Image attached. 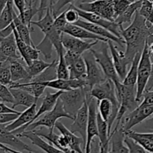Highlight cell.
<instances>
[{"mask_svg":"<svg viewBox=\"0 0 153 153\" xmlns=\"http://www.w3.org/2000/svg\"><path fill=\"white\" fill-rule=\"evenodd\" d=\"M149 24L137 11L130 25L121 29V37L126 43L125 54L131 61L137 52H143L148 37L153 33Z\"/></svg>","mask_w":153,"mask_h":153,"instance_id":"cell-1","label":"cell"},{"mask_svg":"<svg viewBox=\"0 0 153 153\" xmlns=\"http://www.w3.org/2000/svg\"><path fill=\"white\" fill-rule=\"evenodd\" d=\"M89 94H91V89L88 87H85L63 91L61 94L59 99L63 102L64 109L73 120L79 109L86 102L87 96Z\"/></svg>","mask_w":153,"mask_h":153,"instance_id":"cell-2","label":"cell"},{"mask_svg":"<svg viewBox=\"0 0 153 153\" xmlns=\"http://www.w3.org/2000/svg\"><path fill=\"white\" fill-rule=\"evenodd\" d=\"M152 64L149 44L146 42L142 52L140 62H139L137 79V83H136V99L140 102V104L142 101L143 94L146 90L148 81L150 77Z\"/></svg>","mask_w":153,"mask_h":153,"instance_id":"cell-3","label":"cell"},{"mask_svg":"<svg viewBox=\"0 0 153 153\" xmlns=\"http://www.w3.org/2000/svg\"><path fill=\"white\" fill-rule=\"evenodd\" d=\"M63 117L73 120V118L64 109V105H63L61 100L58 99L53 109L45 113L44 114L37 118L35 121L29 124L27 126V128H25V130L33 131V130L36 129L38 127L42 126H45L51 128V129H54V127L55 126V123L58 121V120Z\"/></svg>","mask_w":153,"mask_h":153,"instance_id":"cell-4","label":"cell"},{"mask_svg":"<svg viewBox=\"0 0 153 153\" xmlns=\"http://www.w3.org/2000/svg\"><path fill=\"white\" fill-rule=\"evenodd\" d=\"M93 48L90 49V51L92 52L95 59L101 66L106 77L111 79L114 83L117 82H121L120 79L118 76L117 73L115 70L111 55H110L108 52L109 46L108 42L101 41V46L99 49H95Z\"/></svg>","mask_w":153,"mask_h":153,"instance_id":"cell-5","label":"cell"},{"mask_svg":"<svg viewBox=\"0 0 153 153\" xmlns=\"http://www.w3.org/2000/svg\"><path fill=\"white\" fill-rule=\"evenodd\" d=\"M153 114V105L140 104L132 111L127 114L122 119L119 128L124 132L131 130L134 126L140 125L141 123L146 120L147 118Z\"/></svg>","mask_w":153,"mask_h":153,"instance_id":"cell-6","label":"cell"},{"mask_svg":"<svg viewBox=\"0 0 153 153\" xmlns=\"http://www.w3.org/2000/svg\"><path fill=\"white\" fill-rule=\"evenodd\" d=\"M83 57L86 64L87 85L91 90L94 85L104 82L107 77L91 51L85 52Z\"/></svg>","mask_w":153,"mask_h":153,"instance_id":"cell-7","label":"cell"},{"mask_svg":"<svg viewBox=\"0 0 153 153\" xmlns=\"http://www.w3.org/2000/svg\"><path fill=\"white\" fill-rule=\"evenodd\" d=\"M88 104L89 116H88V128H87V140L85 143V152H91V144L94 137H98L97 127V114H98V100L91 97V94L87 96Z\"/></svg>","mask_w":153,"mask_h":153,"instance_id":"cell-8","label":"cell"},{"mask_svg":"<svg viewBox=\"0 0 153 153\" xmlns=\"http://www.w3.org/2000/svg\"><path fill=\"white\" fill-rule=\"evenodd\" d=\"M77 7L85 11L97 13L109 20L114 21L113 0H96L91 2H82Z\"/></svg>","mask_w":153,"mask_h":153,"instance_id":"cell-9","label":"cell"},{"mask_svg":"<svg viewBox=\"0 0 153 153\" xmlns=\"http://www.w3.org/2000/svg\"><path fill=\"white\" fill-rule=\"evenodd\" d=\"M64 58L70 71V79H86V64L83 55L66 50Z\"/></svg>","mask_w":153,"mask_h":153,"instance_id":"cell-10","label":"cell"},{"mask_svg":"<svg viewBox=\"0 0 153 153\" xmlns=\"http://www.w3.org/2000/svg\"><path fill=\"white\" fill-rule=\"evenodd\" d=\"M74 6L75 8L79 12V16H80V17L82 19H85L87 21H89V22H93V23L97 24V25H100V26L108 30L109 31L113 33L117 37L123 39V37H121V29H122V28H123V25H119V24H117L114 21H111L105 19V18L102 17V16L97 14V13L82 10V9L79 8L75 4Z\"/></svg>","mask_w":153,"mask_h":153,"instance_id":"cell-11","label":"cell"},{"mask_svg":"<svg viewBox=\"0 0 153 153\" xmlns=\"http://www.w3.org/2000/svg\"><path fill=\"white\" fill-rule=\"evenodd\" d=\"M91 95L98 101L102 99H108L114 105L120 106L114 82L108 78H107L104 82L94 85L91 90Z\"/></svg>","mask_w":153,"mask_h":153,"instance_id":"cell-12","label":"cell"},{"mask_svg":"<svg viewBox=\"0 0 153 153\" xmlns=\"http://www.w3.org/2000/svg\"><path fill=\"white\" fill-rule=\"evenodd\" d=\"M114 43V42L110 40L108 41L109 50H110L111 55L113 59L115 70L121 82H123L128 73V64H131V61L127 58L125 52L118 49V48L115 46Z\"/></svg>","mask_w":153,"mask_h":153,"instance_id":"cell-13","label":"cell"},{"mask_svg":"<svg viewBox=\"0 0 153 153\" xmlns=\"http://www.w3.org/2000/svg\"><path fill=\"white\" fill-rule=\"evenodd\" d=\"M61 42L66 50L83 55L85 52L89 51L100 41L97 40L95 41L92 40L90 42L85 41L82 39L77 38L70 34L63 32L61 34Z\"/></svg>","mask_w":153,"mask_h":153,"instance_id":"cell-14","label":"cell"},{"mask_svg":"<svg viewBox=\"0 0 153 153\" xmlns=\"http://www.w3.org/2000/svg\"><path fill=\"white\" fill-rule=\"evenodd\" d=\"M7 124H0V143L7 145L19 152H34L28 145L19 139V137L6 128Z\"/></svg>","mask_w":153,"mask_h":153,"instance_id":"cell-15","label":"cell"},{"mask_svg":"<svg viewBox=\"0 0 153 153\" xmlns=\"http://www.w3.org/2000/svg\"><path fill=\"white\" fill-rule=\"evenodd\" d=\"M75 24L86 28L87 30H88L91 32L94 33V34H97V35L100 36L102 37H104V38L107 39L108 40H112L114 43H117L120 47H124L126 46L125 41H124L123 39L117 37L116 35H114L113 33L109 31L108 30L100 26V25H97V24L93 23V22L87 21L84 19H79Z\"/></svg>","mask_w":153,"mask_h":153,"instance_id":"cell-16","label":"cell"},{"mask_svg":"<svg viewBox=\"0 0 153 153\" xmlns=\"http://www.w3.org/2000/svg\"><path fill=\"white\" fill-rule=\"evenodd\" d=\"M88 116H89V110H88V102H85L76 114V117L73 120V123L70 126V131L73 133H79L81 137L83 138L86 143L87 140V128H88Z\"/></svg>","mask_w":153,"mask_h":153,"instance_id":"cell-17","label":"cell"},{"mask_svg":"<svg viewBox=\"0 0 153 153\" xmlns=\"http://www.w3.org/2000/svg\"><path fill=\"white\" fill-rule=\"evenodd\" d=\"M55 128L61 132V134L65 137L68 143L69 147L71 149L72 152H83L84 149L82 148V145L85 146V142L82 137H79L75 134L73 131L67 128L61 122H56L55 123Z\"/></svg>","mask_w":153,"mask_h":153,"instance_id":"cell-18","label":"cell"},{"mask_svg":"<svg viewBox=\"0 0 153 153\" xmlns=\"http://www.w3.org/2000/svg\"><path fill=\"white\" fill-rule=\"evenodd\" d=\"M10 70L12 82H28L30 81L29 74L26 69V64L22 58L10 59Z\"/></svg>","mask_w":153,"mask_h":153,"instance_id":"cell-19","label":"cell"},{"mask_svg":"<svg viewBox=\"0 0 153 153\" xmlns=\"http://www.w3.org/2000/svg\"><path fill=\"white\" fill-rule=\"evenodd\" d=\"M0 52L9 59L22 58L18 51L13 32L6 37H0Z\"/></svg>","mask_w":153,"mask_h":153,"instance_id":"cell-20","label":"cell"},{"mask_svg":"<svg viewBox=\"0 0 153 153\" xmlns=\"http://www.w3.org/2000/svg\"><path fill=\"white\" fill-rule=\"evenodd\" d=\"M63 32L67 33V34H70V35L76 37L77 38L82 39V40H97V41H104L108 42V40L100 36L97 35V34H94V33L91 32L86 28L81 27L79 25H76V24H70L67 23V25L64 28V31Z\"/></svg>","mask_w":153,"mask_h":153,"instance_id":"cell-21","label":"cell"},{"mask_svg":"<svg viewBox=\"0 0 153 153\" xmlns=\"http://www.w3.org/2000/svg\"><path fill=\"white\" fill-rule=\"evenodd\" d=\"M16 136H18L19 137H25V138L29 139L33 144L38 146L39 148H40L45 152L63 153L61 149L56 148L55 146L51 144L50 143H47V142L45 141L43 137L36 134L34 131L25 130V131H22V133L17 134Z\"/></svg>","mask_w":153,"mask_h":153,"instance_id":"cell-22","label":"cell"},{"mask_svg":"<svg viewBox=\"0 0 153 153\" xmlns=\"http://www.w3.org/2000/svg\"><path fill=\"white\" fill-rule=\"evenodd\" d=\"M9 89H10V93H11L13 100H14L13 104L12 105L13 108L19 105H22L28 108L32 105L34 103L37 102L38 99L36 98L34 96H33L32 94H30L25 90L18 88H9Z\"/></svg>","mask_w":153,"mask_h":153,"instance_id":"cell-23","label":"cell"},{"mask_svg":"<svg viewBox=\"0 0 153 153\" xmlns=\"http://www.w3.org/2000/svg\"><path fill=\"white\" fill-rule=\"evenodd\" d=\"M109 138V152H129L126 145L124 144L125 132L121 128H118L117 131L111 133Z\"/></svg>","mask_w":153,"mask_h":153,"instance_id":"cell-24","label":"cell"},{"mask_svg":"<svg viewBox=\"0 0 153 153\" xmlns=\"http://www.w3.org/2000/svg\"><path fill=\"white\" fill-rule=\"evenodd\" d=\"M97 127L98 137L100 139V148L101 152H109V132L108 123L102 119L100 114H97Z\"/></svg>","mask_w":153,"mask_h":153,"instance_id":"cell-25","label":"cell"},{"mask_svg":"<svg viewBox=\"0 0 153 153\" xmlns=\"http://www.w3.org/2000/svg\"><path fill=\"white\" fill-rule=\"evenodd\" d=\"M63 91H58L55 93H49L48 92L46 95L43 97V100H42L41 105H40V108L36 113L35 116H34L33 122L35 121L37 118L40 117L43 114H44L46 112L49 111L52 109L54 108L55 104H56L57 101L59 99L60 96L62 94ZM32 122V123H33Z\"/></svg>","mask_w":153,"mask_h":153,"instance_id":"cell-26","label":"cell"},{"mask_svg":"<svg viewBox=\"0 0 153 153\" xmlns=\"http://www.w3.org/2000/svg\"><path fill=\"white\" fill-rule=\"evenodd\" d=\"M142 4V0H137V1L132 2L123 13H121L115 19L114 22L120 25H123L126 23H131L132 22V17L136 12L138 11Z\"/></svg>","mask_w":153,"mask_h":153,"instance_id":"cell-27","label":"cell"},{"mask_svg":"<svg viewBox=\"0 0 153 153\" xmlns=\"http://www.w3.org/2000/svg\"><path fill=\"white\" fill-rule=\"evenodd\" d=\"M142 52H137L134 55L132 61H131V67L127 73L125 79L123 81V84L128 86H136L137 79V71H138V65L140 62V57H141Z\"/></svg>","mask_w":153,"mask_h":153,"instance_id":"cell-28","label":"cell"},{"mask_svg":"<svg viewBox=\"0 0 153 153\" xmlns=\"http://www.w3.org/2000/svg\"><path fill=\"white\" fill-rule=\"evenodd\" d=\"M13 0H8L7 4L0 14V29L2 30L10 25L13 22V19L16 15L13 8Z\"/></svg>","mask_w":153,"mask_h":153,"instance_id":"cell-29","label":"cell"},{"mask_svg":"<svg viewBox=\"0 0 153 153\" xmlns=\"http://www.w3.org/2000/svg\"><path fill=\"white\" fill-rule=\"evenodd\" d=\"M13 24L18 34L23 41L28 45H34L31 37V31L29 27L21 20L19 15L16 14L13 19Z\"/></svg>","mask_w":153,"mask_h":153,"instance_id":"cell-30","label":"cell"},{"mask_svg":"<svg viewBox=\"0 0 153 153\" xmlns=\"http://www.w3.org/2000/svg\"><path fill=\"white\" fill-rule=\"evenodd\" d=\"M33 131H34L36 134H38V135L41 136V137H43L44 139L49 140V142L51 143V144H52L53 146H55V147L61 150V135H58V134H55V133L54 132V129H51V128H47V127L42 126V128L40 127V129L37 130V128H36V129L33 130Z\"/></svg>","mask_w":153,"mask_h":153,"instance_id":"cell-31","label":"cell"},{"mask_svg":"<svg viewBox=\"0 0 153 153\" xmlns=\"http://www.w3.org/2000/svg\"><path fill=\"white\" fill-rule=\"evenodd\" d=\"M42 85L46 88H52V89L58 90V91H70L73 90L72 88L71 79H55L50 81H45V82H39Z\"/></svg>","mask_w":153,"mask_h":153,"instance_id":"cell-32","label":"cell"},{"mask_svg":"<svg viewBox=\"0 0 153 153\" xmlns=\"http://www.w3.org/2000/svg\"><path fill=\"white\" fill-rule=\"evenodd\" d=\"M50 65L51 63H47L43 60H40L39 58L31 61L29 65H26V69L28 70V74H29L30 81L33 78L43 73Z\"/></svg>","mask_w":153,"mask_h":153,"instance_id":"cell-33","label":"cell"},{"mask_svg":"<svg viewBox=\"0 0 153 153\" xmlns=\"http://www.w3.org/2000/svg\"><path fill=\"white\" fill-rule=\"evenodd\" d=\"M125 134L134 139L146 152L153 153V142L152 140L140 135V134H137V131L132 129L126 131V132H125Z\"/></svg>","mask_w":153,"mask_h":153,"instance_id":"cell-34","label":"cell"},{"mask_svg":"<svg viewBox=\"0 0 153 153\" xmlns=\"http://www.w3.org/2000/svg\"><path fill=\"white\" fill-rule=\"evenodd\" d=\"M139 13L148 23L153 26V3L149 0H142V4L138 10Z\"/></svg>","mask_w":153,"mask_h":153,"instance_id":"cell-35","label":"cell"},{"mask_svg":"<svg viewBox=\"0 0 153 153\" xmlns=\"http://www.w3.org/2000/svg\"><path fill=\"white\" fill-rule=\"evenodd\" d=\"M57 78L61 79H70V71L64 58V54L58 55V61L56 67Z\"/></svg>","mask_w":153,"mask_h":153,"instance_id":"cell-36","label":"cell"},{"mask_svg":"<svg viewBox=\"0 0 153 153\" xmlns=\"http://www.w3.org/2000/svg\"><path fill=\"white\" fill-rule=\"evenodd\" d=\"M124 142L126 145L127 148L129 150V152H138V153H146L147 152L138 143L135 141L133 138L125 134Z\"/></svg>","mask_w":153,"mask_h":153,"instance_id":"cell-37","label":"cell"},{"mask_svg":"<svg viewBox=\"0 0 153 153\" xmlns=\"http://www.w3.org/2000/svg\"><path fill=\"white\" fill-rule=\"evenodd\" d=\"M65 18L67 22L70 24H75L81 18L73 4H70L68 8L65 10Z\"/></svg>","mask_w":153,"mask_h":153,"instance_id":"cell-38","label":"cell"},{"mask_svg":"<svg viewBox=\"0 0 153 153\" xmlns=\"http://www.w3.org/2000/svg\"><path fill=\"white\" fill-rule=\"evenodd\" d=\"M131 3L132 2H131L129 0H113L115 19L121 13H123Z\"/></svg>","mask_w":153,"mask_h":153,"instance_id":"cell-39","label":"cell"},{"mask_svg":"<svg viewBox=\"0 0 153 153\" xmlns=\"http://www.w3.org/2000/svg\"><path fill=\"white\" fill-rule=\"evenodd\" d=\"M0 99L4 102L10 103L12 105L13 104V102H14L9 88H7V85H3L1 82H0Z\"/></svg>","mask_w":153,"mask_h":153,"instance_id":"cell-40","label":"cell"},{"mask_svg":"<svg viewBox=\"0 0 153 153\" xmlns=\"http://www.w3.org/2000/svg\"><path fill=\"white\" fill-rule=\"evenodd\" d=\"M76 0H55L53 5L52 7V13L54 17H56L58 14L61 13L62 9L67 4H73V2Z\"/></svg>","mask_w":153,"mask_h":153,"instance_id":"cell-41","label":"cell"},{"mask_svg":"<svg viewBox=\"0 0 153 153\" xmlns=\"http://www.w3.org/2000/svg\"><path fill=\"white\" fill-rule=\"evenodd\" d=\"M67 23L68 22H67L65 18V10L61 12L56 17H55V19H54V26L57 30L61 31V32L64 31V28Z\"/></svg>","mask_w":153,"mask_h":153,"instance_id":"cell-42","label":"cell"},{"mask_svg":"<svg viewBox=\"0 0 153 153\" xmlns=\"http://www.w3.org/2000/svg\"><path fill=\"white\" fill-rule=\"evenodd\" d=\"M20 113H0V124L10 123L17 118Z\"/></svg>","mask_w":153,"mask_h":153,"instance_id":"cell-43","label":"cell"},{"mask_svg":"<svg viewBox=\"0 0 153 153\" xmlns=\"http://www.w3.org/2000/svg\"><path fill=\"white\" fill-rule=\"evenodd\" d=\"M55 0H40V4L38 5V19L43 16L44 12L49 7H52Z\"/></svg>","mask_w":153,"mask_h":153,"instance_id":"cell-44","label":"cell"},{"mask_svg":"<svg viewBox=\"0 0 153 153\" xmlns=\"http://www.w3.org/2000/svg\"><path fill=\"white\" fill-rule=\"evenodd\" d=\"M140 104L148 105H153V91H145L143 94V100H142Z\"/></svg>","mask_w":153,"mask_h":153,"instance_id":"cell-45","label":"cell"},{"mask_svg":"<svg viewBox=\"0 0 153 153\" xmlns=\"http://www.w3.org/2000/svg\"><path fill=\"white\" fill-rule=\"evenodd\" d=\"M143 129L146 130L148 132H153V114L152 117L147 118L146 120L140 124Z\"/></svg>","mask_w":153,"mask_h":153,"instance_id":"cell-46","label":"cell"},{"mask_svg":"<svg viewBox=\"0 0 153 153\" xmlns=\"http://www.w3.org/2000/svg\"><path fill=\"white\" fill-rule=\"evenodd\" d=\"M0 113H20V112L14 110L13 108H9L4 103L0 102Z\"/></svg>","mask_w":153,"mask_h":153,"instance_id":"cell-47","label":"cell"},{"mask_svg":"<svg viewBox=\"0 0 153 153\" xmlns=\"http://www.w3.org/2000/svg\"><path fill=\"white\" fill-rule=\"evenodd\" d=\"M153 88V63L152 64V70H151L150 77H149V81H148L147 85L145 91H151Z\"/></svg>","mask_w":153,"mask_h":153,"instance_id":"cell-48","label":"cell"},{"mask_svg":"<svg viewBox=\"0 0 153 153\" xmlns=\"http://www.w3.org/2000/svg\"><path fill=\"white\" fill-rule=\"evenodd\" d=\"M137 132L140 135L146 137V138L149 139L153 142V132H139V131H137Z\"/></svg>","mask_w":153,"mask_h":153,"instance_id":"cell-49","label":"cell"},{"mask_svg":"<svg viewBox=\"0 0 153 153\" xmlns=\"http://www.w3.org/2000/svg\"><path fill=\"white\" fill-rule=\"evenodd\" d=\"M8 0H0V14H1V11L3 10V9L4 8L5 5L7 4Z\"/></svg>","mask_w":153,"mask_h":153,"instance_id":"cell-50","label":"cell"},{"mask_svg":"<svg viewBox=\"0 0 153 153\" xmlns=\"http://www.w3.org/2000/svg\"><path fill=\"white\" fill-rule=\"evenodd\" d=\"M153 43V33L152 34H151L147 38V43L148 44H151V43Z\"/></svg>","mask_w":153,"mask_h":153,"instance_id":"cell-51","label":"cell"},{"mask_svg":"<svg viewBox=\"0 0 153 153\" xmlns=\"http://www.w3.org/2000/svg\"><path fill=\"white\" fill-rule=\"evenodd\" d=\"M7 59H8V58H6V57L4 56V55H3V54L1 53V52H0V62H1V61H5V60H7Z\"/></svg>","mask_w":153,"mask_h":153,"instance_id":"cell-52","label":"cell"},{"mask_svg":"<svg viewBox=\"0 0 153 153\" xmlns=\"http://www.w3.org/2000/svg\"><path fill=\"white\" fill-rule=\"evenodd\" d=\"M149 51H150L151 55H152L153 56V43L149 45Z\"/></svg>","mask_w":153,"mask_h":153,"instance_id":"cell-53","label":"cell"},{"mask_svg":"<svg viewBox=\"0 0 153 153\" xmlns=\"http://www.w3.org/2000/svg\"><path fill=\"white\" fill-rule=\"evenodd\" d=\"M36 2H37V0H33L31 5H32V4H36Z\"/></svg>","mask_w":153,"mask_h":153,"instance_id":"cell-54","label":"cell"},{"mask_svg":"<svg viewBox=\"0 0 153 153\" xmlns=\"http://www.w3.org/2000/svg\"><path fill=\"white\" fill-rule=\"evenodd\" d=\"M32 1H33V0H30V1H29V5H31V4H32Z\"/></svg>","mask_w":153,"mask_h":153,"instance_id":"cell-55","label":"cell"},{"mask_svg":"<svg viewBox=\"0 0 153 153\" xmlns=\"http://www.w3.org/2000/svg\"><path fill=\"white\" fill-rule=\"evenodd\" d=\"M0 37H2V33H1V29H0Z\"/></svg>","mask_w":153,"mask_h":153,"instance_id":"cell-56","label":"cell"},{"mask_svg":"<svg viewBox=\"0 0 153 153\" xmlns=\"http://www.w3.org/2000/svg\"><path fill=\"white\" fill-rule=\"evenodd\" d=\"M91 1H96V0H91Z\"/></svg>","mask_w":153,"mask_h":153,"instance_id":"cell-57","label":"cell"},{"mask_svg":"<svg viewBox=\"0 0 153 153\" xmlns=\"http://www.w3.org/2000/svg\"><path fill=\"white\" fill-rule=\"evenodd\" d=\"M0 102H2V101H1V99H0Z\"/></svg>","mask_w":153,"mask_h":153,"instance_id":"cell-58","label":"cell"}]
</instances>
